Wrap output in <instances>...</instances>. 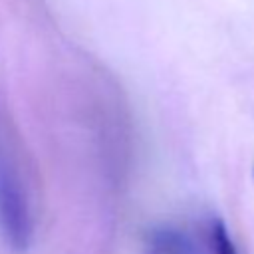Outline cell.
<instances>
[{"label":"cell","instance_id":"1","mask_svg":"<svg viewBox=\"0 0 254 254\" xmlns=\"http://www.w3.org/2000/svg\"><path fill=\"white\" fill-rule=\"evenodd\" d=\"M0 226L14 250H26L32 242L34 222L28 194L4 141H0Z\"/></svg>","mask_w":254,"mask_h":254},{"label":"cell","instance_id":"3","mask_svg":"<svg viewBox=\"0 0 254 254\" xmlns=\"http://www.w3.org/2000/svg\"><path fill=\"white\" fill-rule=\"evenodd\" d=\"M143 254H192L190 244L173 230H159L151 236Z\"/></svg>","mask_w":254,"mask_h":254},{"label":"cell","instance_id":"4","mask_svg":"<svg viewBox=\"0 0 254 254\" xmlns=\"http://www.w3.org/2000/svg\"><path fill=\"white\" fill-rule=\"evenodd\" d=\"M252 175H254V169H252Z\"/></svg>","mask_w":254,"mask_h":254},{"label":"cell","instance_id":"2","mask_svg":"<svg viewBox=\"0 0 254 254\" xmlns=\"http://www.w3.org/2000/svg\"><path fill=\"white\" fill-rule=\"evenodd\" d=\"M204 254H238V248L230 236V230L226 228L222 218H210L204 226Z\"/></svg>","mask_w":254,"mask_h":254}]
</instances>
